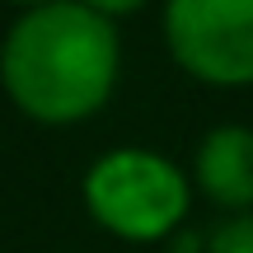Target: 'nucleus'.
Listing matches in <instances>:
<instances>
[{
  "instance_id": "39448f33",
  "label": "nucleus",
  "mask_w": 253,
  "mask_h": 253,
  "mask_svg": "<svg viewBox=\"0 0 253 253\" xmlns=\"http://www.w3.org/2000/svg\"><path fill=\"white\" fill-rule=\"evenodd\" d=\"M207 253H253V216H235L207 239Z\"/></svg>"
},
{
  "instance_id": "f257e3e1",
  "label": "nucleus",
  "mask_w": 253,
  "mask_h": 253,
  "mask_svg": "<svg viewBox=\"0 0 253 253\" xmlns=\"http://www.w3.org/2000/svg\"><path fill=\"white\" fill-rule=\"evenodd\" d=\"M118 28L80 0H52L14 19L0 47V84L19 113L61 126L108 103L118 84Z\"/></svg>"
},
{
  "instance_id": "f03ea898",
  "label": "nucleus",
  "mask_w": 253,
  "mask_h": 253,
  "mask_svg": "<svg viewBox=\"0 0 253 253\" xmlns=\"http://www.w3.org/2000/svg\"><path fill=\"white\" fill-rule=\"evenodd\" d=\"M84 207L118 239H164L188 211V178L155 150H108L84 173Z\"/></svg>"
},
{
  "instance_id": "20e7f679",
  "label": "nucleus",
  "mask_w": 253,
  "mask_h": 253,
  "mask_svg": "<svg viewBox=\"0 0 253 253\" xmlns=\"http://www.w3.org/2000/svg\"><path fill=\"white\" fill-rule=\"evenodd\" d=\"M197 183L216 207L249 211L253 207V131L216 126L197 150Z\"/></svg>"
},
{
  "instance_id": "0eeeda50",
  "label": "nucleus",
  "mask_w": 253,
  "mask_h": 253,
  "mask_svg": "<svg viewBox=\"0 0 253 253\" xmlns=\"http://www.w3.org/2000/svg\"><path fill=\"white\" fill-rule=\"evenodd\" d=\"M14 5H28V9H38V5H52V0H14Z\"/></svg>"
},
{
  "instance_id": "7ed1b4c3",
  "label": "nucleus",
  "mask_w": 253,
  "mask_h": 253,
  "mask_svg": "<svg viewBox=\"0 0 253 253\" xmlns=\"http://www.w3.org/2000/svg\"><path fill=\"white\" fill-rule=\"evenodd\" d=\"M173 61L207 84H253V0H169Z\"/></svg>"
},
{
  "instance_id": "423d86ee",
  "label": "nucleus",
  "mask_w": 253,
  "mask_h": 253,
  "mask_svg": "<svg viewBox=\"0 0 253 253\" xmlns=\"http://www.w3.org/2000/svg\"><path fill=\"white\" fill-rule=\"evenodd\" d=\"M84 9H94V14H103V19H122V14H131V9H141L145 0H80Z\"/></svg>"
}]
</instances>
